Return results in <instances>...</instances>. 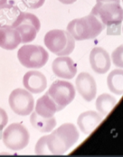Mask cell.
Instances as JSON below:
<instances>
[{
	"label": "cell",
	"mask_w": 123,
	"mask_h": 157,
	"mask_svg": "<svg viewBox=\"0 0 123 157\" xmlns=\"http://www.w3.org/2000/svg\"><path fill=\"white\" fill-rule=\"evenodd\" d=\"M79 138V132L73 123L62 125L50 135L41 137L36 145L37 155H63L74 146Z\"/></svg>",
	"instance_id": "cell-1"
},
{
	"label": "cell",
	"mask_w": 123,
	"mask_h": 157,
	"mask_svg": "<svg viewBox=\"0 0 123 157\" xmlns=\"http://www.w3.org/2000/svg\"><path fill=\"white\" fill-rule=\"evenodd\" d=\"M106 26L92 14L72 20L67 25V32L75 40L83 41L96 38Z\"/></svg>",
	"instance_id": "cell-2"
},
{
	"label": "cell",
	"mask_w": 123,
	"mask_h": 157,
	"mask_svg": "<svg viewBox=\"0 0 123 157\" xmlns=\"http://www.w3.org/2000/svg\"><path fill=\"white\" fill-rule=\"evenodd\" d=\"M44 43L51 52L58 56L70 55L76 46L75 39L71 34L61 29L48 32L45 36Z\"/></svg>",
	"instance_id": "cell-3"
},
{
	"label": "cell",
	"mask_w": 123,
	"mask_h": 157,
	"mask_svg": "<svg viewBox=\"0 0 123 157\" xmlns=\"http://www.w3.org/2000/svg\"><path fill=\"white\" fill-rule=\"evenodd\" d=\"M91 14L109 29L120 26L122 20V9L119 2H97L91 10Z\"/></svg>",
	"instance_id": "cell-4"
},
{
	"label": "cell",
	"mask_w": 123,
	"mask_h": 157,
	"mask_svg": "<svg viewBox=\"0 0 123 157\" xmlns=\"http://www.w3.org/2000/svg\"><path fill=\"white\" fill-rule=\"evenodd\" d=\"M21 64L28 69H40L47 63L49 53L41 46L25 45L19 49L17 53Z\"/></svg>",
	"instance_id": "cell-5"
},
{
	"label": "cell",
	"mask_w": 123,
	"mask_h": 157,
	"mask_svg": "<svg viewBox=\"0 0 123 157\" xmlns=\"http://www.w3.org/2000/svg\"><path fill=\"white\" fill-rule=\"evenodd\" d=\"M41 24L37 16L29 13L21 12L13 28L17 30L22 43L33 41L39 32Z\"/></svg>",
	"instance_id": "cell-6"
},
{
	"label": "cell",
	"mask_w": 123,
	"mask_h": 157,
	"mask_svg": "<svg viewBox=\"0 0 123 157\" xmlns=\"http://www.w3.org/2000/svg\"><path fill=\"white\" fill-rule=\"evenodd\" d=\"M2 137L7 148L13 151H19L28 146L30 135L28 129L23 125L13 123L6 129Z\"/></svg>",
	"instance_id": "cell-7"
},
{
	"label": "cell",
	"mask_w": 123,
	"mask_h": 157,
	"mask_svg": "<svg viewBox=\"0 0 123 157\" xmlns=\"http://www.w3.org/2000/svg\"><path fill=\"white\" fill-rule=\"evenodd\" d=\"M47 93L56 104L58 112L71 103L76 97L74 86L67 81H55L51 85Z\"/></svg>",
	"instance_id": "cell-8"
},
{
	"label": "cell",
	"mask_w": 123,
	"mask_h": 157,
	"mask_svg": "<svg viewBox=\"0 0 123 157\" xmlns=\"http://www.w3.org/2000/svg\"><path fill=\"white\" fill-rule=\"evenodd\" d=\"M9 103L12 110L19 116H28L34 109V98L29 92L23 89L13 90L9 98Z\"/></svg>",
	"instance_id": "cell-9"
},
{
	"label": "cell",
	"mask_w": 123,
	"mask_h": 157,
	"mask_svg": "<svg viewBox=\"0 0 123 157\" xmlns=\"http://www.w3.org/2000/svg\"><path fill=\"white\" fill-rule=\"evenodd\" d=\"M76 86L79 94L87 102L93 100L96 96L97 86L95 78L88 72H81L76 78Z\"/></svg>",
	"instance_id": "cell-10"
},
{
	"label": "cell",
	"mask_w": 123,
	"mask_h": 157,
	"mask_svg": "<svg viewBox=\"0 0 123 157\" xmlns=\"http://www.w3.org/2000/svg\"><path fill=\"white\" fill-rule=\"evenodd\" d=\"M52 71L57 77L71 79L77 73V66L70 57L63 56L55 59L52 63Z\"/></svg>",
	"instance_id": "cell-11"
},
{
	"label": "cell",
	"mask_w": 123,
	"mask_h": 157,
	"mask_svg": "<svg viewBox=\"0 0 123 157\" xmlns=\"http://www.w3.org/2000/svg\"><path fill=\"white\" fill-rule=\"evenodd\" d=\"M89 62L91 69L98 74H105L110 69L111 59L109 54L102 47H95L91 51Z\"/></svg>",
	"instance_id": "cell-12"
},
{
	"label": "cell",
	"mask_w": 123,
	"mask_h": 157,
	"mask_svg": "<svg viewBox=\"0 0 123 157\" xmlns=\"http://www.w3.org/2000/svg\"><path fill=\"white\" fill-rule=\"evenodd\" d=\"M23 86L30 93L39 94L47 87V79L44 74L39 71H29L23 77Z\"/></svg>",
	"instance_id": "cell-13"
},
{
	"label": "cell",
	"mask_w": 123,
	"mask_h": 157,
	"mask_svg": "<svg viewBox=\"0 0 123 157\" xmlns=\"http://www.w3.org/2000/svg\"><path fill=\"white\" fill-rule=\"evenodd\" d=\"M102 117L95 111H87L79 115L77 124L82 133L89 135L101 123Z\"/></svg>",
	"instance_id": "cell-14"
},
{
	"label": "cell",
	"mask_w": 123,
	"mask_h": 157,
	"mask_svg": "<svg viewBox=\"0 0 123 157\" xmlns=\"http://www.w3.org/2000/svg\"><path fill=\"white\" fill-rule=\"evenodd\" d=\"M22 43L17 30L13 28L0 29V47L6 50H13Z\"/></svg>",
	"instance_id": "cell-15"
},
{
	"label": "cell",
	"mask_w": 123,
	"mask_h": 157,
	"mask_svg": "<svg viewBox=\"0 0 123 157\" xmlns=\"http://www.w3.org/2000/svg\"><path fill=\"white\" fill-rule=\"evenodd\" d=\"M21 11L13 3L0 6V29L13 28Z\"/></svg>",
	"instance_id": "cell-16"
},
{
	"label": "cell",
	"mask_w": 123,
	"mask_h": 157,
	"mask_svg": "<svg viewBox=\"0 0 123 157\" xmlns=\"http://www.w3.org/2000/svg\"><path fill=\"white\" fill-rule=\"evenodd\" d=\"M35 113L41 117L51 118L57 111V105L47 93L37 100Z\"/></svg>",
	"instance_id": "cell-17"
},
{
	"label": "cell",
	"mask_w": 123,
	"mask_h": 157,
	"mask_svg": "<svg viewBox=\"0 0 123 157\" xmlns=\"http://www.w3.org/2000/svg\"><path fill=\"white\" fill-rule=\"evenodd\" d=\"M30 123L35 129L41 132H49L56 126V120L54 116L44 118L39 116L35 112H32L30 116Z\"/></svg>",
	"instance_id": "cell-18"
},
{
	"label": "cell",
	"mask_w": 123,
	"mask_h": 157,
	"mask_svg": "<svg viewBox=\"0 0 123 157\" xmlns=\"http://www.w3.org/2000/svg\"><path fill=\"white\" fill-rule=\"evenodd\" d=\"M116 104V99L108 93L100 95L96 99L95 106L96 109L102 116H107L112 110Z\"/></svg>",
	"instance_id": "cell-19"
},
{
	"label": "cell",
	"mask_w": 123,
	"mask_h": 157,
	"mask_svg": "<svg viewBox=\"0 0 123 157\" xmlns=\"http://www.w3.org/2000/svg\"><path fill=\"white\" fill-rule=\"evenodd\" d=\"M122 69H114L109 73L107 78L109 90L118 96L122 94Z\"/></svg>",
	"instance_id": "cell-20"
},
{
	"label": "cell",
	"mask_w": 123,
	"mask_h": 157,
	"mask_svg": "<svg viewBox=\"0 0 123 157\" xmlns=\"http://www.w3.org/2000/svg\"><path fill=\"white\" fill-rule=\"evenodd\" d=\"M112 58L115 66L122 67V46H120L112 52Z\"/></svg>",
	"instance_id": "cell-21"
},
{
	"label": "cell",
	"mask_w": 123,
	"mask_h": 157,
	"mask_svg": "<svg viewBox=\"0 0 123 157\" xmlns=\"http://www.w3.org/2000/svg\"><path fill=\"white\" fill-rule=\"evenodd\" d=\"M24 5L28 9L35 10L44 5L46 0H22Z\"/></svg>",
	"instance_id": "cell-22"
},
{
	"label": "cell",
	"mask_w": 123,
	"mask_h": 157,
	"mask_svg": "<svg viewBox=\"0 0 123 157\" xmlns=\"http://www.w3.org/2000/svg\"><path fill=\"white\" fill-rule=\"evenodd\" d=\"M8 115L3 109L0 108V139L2 138V131L8 123Z\"/></svg>",
	"instance_id": "cell-23"
},
{
	"label": "cell",
	"mask_w": 123,
	"mask_h": 157,
	"mask_svg": "<svg viewBox=\"0 0 123 157\" xmlns=\"http://www.w3.org/2000/svg\"><path fill=\"white\" fill-rule=\"evenodd\" d=\"M61 3L65 4V5H70V4H73L74 2H76L77 0H58Z\"/></svg>",
	"instance_id": "cell-24"
},
{
	"label": "cell",
	"mask_w": 123,
	"mask_h": 157,
	"mask_svg": "<svg viewBox=\"0 0 123 157\" xmlns=\"http://www.w3.org/2000/svg\"><path fill=\"white\" fill-rule=\"evenodd\" d=\"M97 2H119V0H96Z\"/></svg>",
	"instance_id": "cell-25"
},
{
	"label": "cell",
	"mask_w": 123,
	"mask_h": 157,
	"mask_svg": "<svg viewBox=\"0 0 123 157\" xmlns=\"http://www.w3.org/2000/svg\"><path fill=\"white\" fill-rule=\"evenodd\" d=\"M7 1H8V0H0V6H2L6 4Z\"/></svg>",
	"instance_id": "cell-26"
}]
</instances>
